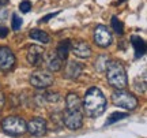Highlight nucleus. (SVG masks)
I'll list each match as a JSON object with an SVG mask.
<instances>
[{
	"mask_svg": "<svg viewBox=\"0 0 147 138\" xmlns=\"http://www.w3.org/2000/svg\"><path fill=\"white\" fill-rule=\"evenodd\" d=\"M82 108L89 118L101 116L106 109V99L104 93L98 88H90L86 92V96L82 103Z\"/></svg>",
	"mask_w": 147,
	"mask_h": 138,
	"instance_id": "f257e3e1",
	"label": "nucleus"
},
{
	"mask_svg": "<svg viewBox=\"0 0 147 138\" xmlns=\"http://www.w3.org/2000/svg\"><path fill=\"white\" fill-rule=\"evenodd\" d=\"M106 78L110 85L116 89H124L128 85V77H127L125 69L120 62L112 60L106 64Z\"/></svg>",
	"mask_w": 147,
	"mask_h": 138,
	"instance_id": "f03ea898",
	"label": "nucleus"
},
{
	"mask_svg": "<svg viewBox=\"0 0 147 138\" xmlns=\"http://www.w3.org/2000/svg\"><path fill=\"white\" fill-rule=\"evenodd\" d=\"M1 128L10 135H22L27 131L26 122L21 116H7L1 122Z\"/></svg>",
	"mask_w": 147,
	"mask_h": 138,
	"instance_id": "7ed1b4c3",
	"label": "nucleus"
},
{
	"mask_svg": "<svg viewBox=\"0 0 147 138\" xmlns=\"http://www.w3.org/2000/svg\"><path fill=\"white\" fill-rule=\"evenodd\" d=\"M112 103L116 107H121L129 111H134L138 107V99L134 94L124 90H116L112 93Z\"/></svg>",
	"mask_w": 147,
	"mask_h": 138,
	"instance_id": "20e7f679",
	"label": "nucleus"
},
{
	"mask_svg": "<svg viewBox=\"0 0 147 138\" xmlns=\"http://www.w3.org/2000/svg\"><path fill=\"white\" fill-rule=\"evenodd\" d=\"M61 122L69 130H78L83 124V114H82V111L65 109V112L63 114V118H61Z\"/></svg>",
	"mask_w": 147,
	"mask_h": 138,
	"instance_id": "39448f33",
	"label": "nucleus"
},
{
	"mask_svg": "<svg viewBox=\"0 0 147 138\" xmlns=\"http://www.w3.org/2000/svg\"><path fill=\"white\" fill-rule=\"evenodd\" d=\"M53 81H55L53 75L47 73V71H37V73H33L30 75V84L37 89L49 88L53 84Z\"/></svg>",
	"mask_w": 147,
	"mask_h": 138,
	"instance_id": "423d86ee",
	"label": "nucleus"
},
{
	"mask_svg": "<svg viewBox=\"0 0 147 138\" xmlns=\"http://www.w3.org/2000/svg\"><path fill=\"white\" fill-rule=\"evenodd\" d=\"M113 41L112 33L106 26L98 25L94 29V43L101 48H108Z\"/></svg>",
	"mask_w": 147,
	"mask_h": 138,
	"instance_id": "0eeeda50",
	"label": "nucleus"
},
{
	"mask_svg": "<svg viewBox=\"0 0 147 138\" xmlns=\"http://www.w3.org/2000/svg\"><path fill=\"white\" fill-rule=\"evenodd\" d=\"M15 66V55L8 47H0V71H10Z\"/></svg>",
	"mask_w": 147,
	"mask_h": 138,
	"instance_id": "6e6552de",
	"label": "nucleus"
},
{
	"mask_svg": "<svg viewBox=\"0 0 147 138\" xmlns=\"http://www.w3.org/2000/svg\"><path fill=\"white\" fill-rule=\"evenodd\" d=\"M26 130L32 134V135H36V137L45 135L48 131L47 120L42 119V118H34V119H32L29 123H26Z\"/></svg>",
	"mask_w": 147,
	"mask_h": 138,
	"instance_id": "1a4fd4ad",
	"label": "nucleus"
},
{
	"mask_svg": "<svg viewBox=\"0 0 147 138\" xmlns=\"http://www.w3.org/2000/svg\"><path fill=\"white\" fill-rule=\"evenodd\" d=\"M44 58H45V51L44 48L40 47V45H32L27 51L26 59L29 64H32L33 67H37L44 62Z\"/></svg>",
	"mask_w": 147,
	"mask_h": 138,
	"instance_id": "9d476101",
	"label": "nucleus"
},
{
	"mask_svg": "<svg viewBox=\"0 0 147 138\" xmlns=\"http://www.w3.org/2000/svg\"><path fill=\"white\" fill-rule=\"evenodd\" d=\"M71 52L80 59H89L91 56V47L86 41L79 40L71 44Z\"/></svg>",
	"mask_w": 147,
	"mask_h": 138,
	"instance_id": "9b49d317",
	"label": "nucleus"
},
{
	"mask_svg": "<svg viewBox=\"0 0 147 138\" xmlns=\"http://www.w3.org/2000/svg\"><path fill=\"white\" fill-rule=\"evenodd\" d=\"M83 71V64L78 63L75 60H71L67 63V67H65V71H64V77L68 78V80H76L79 75L82 74Z\"/></svg>",
	"mask_w": 147,
	"mask_h": 138,
	"instance_id": "f8f14e48",
	"label": "nucleus"
},
{
	"mask_svg": "<svg viewBox=\"0 0 147 138\" xmlns=\"http://www.w3.org/2000/svg\"><path fill=\"white\" fill-rule=\"evenodd\" d=\"M132 47L135 49V58H142L144 52H146V43L142 37L139 36H132L131 37Z\"/></svg>",
	"mask_w": 147,
	"mask_h": 138,
	"instance_id": "ddd939ff",
	"label": "nucleus"
},
{
	"mask_svg": "<svg viewBox=\"0 0 147 138\" xmlns=\"http://www.w3.org/2000/svg\"><path fill=\"white\" fill-rule=\"evenodd\" d=\"M65 104H67V109L82 111V100L76 93H68L65 97Z\"/></svg>",
	"mask_w": 147,
	"mask_h": 138,
	"instance_id": "4468645a",
	"label": "nucleus"
},
{
	"mask_svg": "<svg viewBox=\"0 0 147 138\" xmlns=\"http://www.w3.org/2000/svg\"><path fill=\"white\" fill-rule=\"evenodd\" d=\"M63 67V60L59 58L56 53H49V56H48V70L49 71H52V73H57L60 71Z\"/></svg>",
	"mask_w": 147,
	"mask_h": 138,
	"instance_id": "2eb2a0df",
	"label": "nucleus"
},
{
	"mask_svg": "<svg viewBox=\"0 0 147 138\" xmlns=\"http://www.w3.org/2000/svg\"><path fill=\"white\" fill-rule=\"evenodd\" d=\"M71 44H72L71 40H63L61 43H59L57 48H56V55L61 60H65L68 58V53L71 52Z\"/></svg>",
	"mask_w": 147,
	"mask_h": 138,
	"instance_id": "dca6fc26",
	"label": "nucleus"
},
{
	"mask_svg": "<svg viewBox=\"0 0 147 138\" xmlns=\"http://www.w3.org/2000/svg\"><path fill=\"white\" fill-rule=\"evenodd\" d=\"M29 36H30V38H33L34 41H38V43H41V44L51 43L49 34H48L47 32H44V30H40V29H33L32 32L29 33Z\"/></svg>",
	"mask_w": 147,
	"mask_h": 138,
	"instance_id": "f3484780",
	"label": "nucleus"
},
{
	"mask_svg": "<svg viewBox=\"0 0 147 138\" xmlns=\"http://www.w3.org/2000/svg\"><path fill=\"white\" fill-rule=\"evenodd\" d=\"M110 23H112V29H113L117 34H120L121 36V34L124 33V25H123V22H121L117 16H112Z\"/></svg>",
	"mask_w": 147,
	"mask_h": 138,
	"instance_id": "a211bd4d",
	"label": "nucleus"
},
{
	"mask_svg": "<svg viewBox=\"0 0 147 138\" xmlns=\"http://www.w3.org/2000/svg\"><path fill=\"white\" fill-rule=\"evenodd\" d=\"M106 64H108V58L106 56H100L95 60V69L101 71V73H104L106 69Z\"/></svg>",
	"mask_w": 147,
	"mask_h": 138,
	"instance_id": "6ab92c4d",
	"label": "nucleus"
},
{
	"mask_svg": "<svg viewBox=\"0 0 147 138\" xmlns=\"http://www.w3.org/2000/svg\"><path fill=\"white\" fill-rule=\"evenodd\" d=\"M127 116H128V115H127L125 112H115V114L110 115V118L108 119L106 124H112V123L117 122V120H121V119H124V118H127Z\"/></svg>",
	"mask_w": 147,
	"mask_h": 138,
	"instance_id": "aec40b11",
	"label": "nucleus"
},
{
	"mask_svg": "<svg viewBox=\"0 0 147 138\" xmlns=\"http://www.w3.org/2000/svg\"><path fill=\"white\" fill-rule=\"evenodd\" d=\"M22 26V19L18 16V14H12V19H11V27H12V30H15L18 32Z\"/></svg>",
	"mask_w": 147,
	"mask_h": 138,
	"instance_id": "412c9836",
	"label": "nucleus"
},
{
	"mask_svg": "<svg viewBox=\"0 0 147 138\" xmlns=\"http://www.w3.org/2000/svg\"><path fill=\"white\" fill-rule=\"evenodd\" d=\"M19 10L22 11V12H29V11L32 10V3L29 1V0H25V1H22L21 4H19Z\"/></svg>",
	"mask_w": 147,
	"mask_h": 138,
	"instance_id": "4be33fe9",
	"label": "nucleus"
},
{
	"mask_svg": "<svg viewBox=\"0 0 147 138\" xmlns=\"http://www.w3.org/2000/svg\"><path fill=\"white\" fill-rule=\"evenodd\" d=\"M44 99L47 101H49V103H53V101L60 100V96L57 93H47V94L44 96Z\"/></svg>",
	"mask_w": 147,
	"mask_h": 138,
	"instance_id": "5701e85b",
	"label": "nucleus"
},
{
	"mask_svg": "<svg viewBox=\"0 0 147 138\" xmlns=\"http://www.w3.org/2000/svg\"><path fill=\"white\" fill-rule=\"evenodd\" d=\"M8 19V10L4 5H0V22H4Z\"/></svg>",
	"mask_w": 147,
	"mask_h": 138,
	"instance_id": "b1692460",
	"label": "nucleus"
},
{
	"mask_svg": "<svg viewBox=\"0 0 147 138\" xmlns=\"http://www.w3.org/2000/svg\"><path fill=\"white\" fill-rule=\"evenodd\" d=\"M59 12H51V14H48V15L45 16H42L41 19H40V23H42V22H48L49 19H52V18H55V16L57 15Z\"/></svg>",
	"mask_w": 147,
	"mask_h": 138,
	"instance_id": "393cba45",
	"label": "nucleus"
},
{
	"mask_svg": "<svg viewBox=\"0 0 147 138\" xmlns=\"http://www.w3.org/2000/svg\"><path fill=\"white\" fill-rule=\"evenodd\" d=\"M7 34H8V29L4 26H0V38L7 37Z\"/></svg>",
	"mask_w": 147,
	"mask_h": 138,
	"instance_id": "a878e982",
	"label": "nucleus"
},
{
	"mask_svg": "<svg viewBox=\"0 0 147 138\" xmlns=\"http://www.w3.org/2000/svg\"><path fill=\"white\" fill-rule=\"evenodd\" d=\"M3 105H4V97H3V94H0V109L3 108Z\"/></svg>",
	"mask_w": 147,
	"mask_h": 138,
	"instance_id": "bb28decb",
	"label": "nucleus"
},
{
	"mask_svg": "<svg viewBox=\"0 0 147 138\" xmlns=\"http://www.w3.org/2000/svg\"><path fill=\"white\" fill-rule=\"evenodd\" d=\"M8 3V0H0V5H5Z\"/></svg>",
	"mask_w": 147,
	"mask_h": 138,
	"instance_id": "cd10ccee",
	"label": "nucleus"
}]
</instances>
